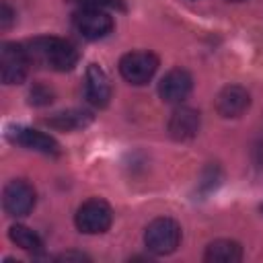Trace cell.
Wrapping results in <instances>:
<instances>
[{
	"instance_id": "1",
	"label": "cell",
	"mask_w": 263,
	"mask_h": 263,
	"mask_svg": "<svg viewBox=\"0 0 263 263\" xmlns=\"http://www.w3.org/2000/svg\"><path fill=\"white\" fill-rule=\"evenodd\" d=\"M23 45L31 58V64H37L55 72L72 70L80 58L78 49L62 37H35Z\"/></svg>"
},
{
	"instance_id": "2",
	"label": "cell",
	"mask_w": 263,
	"mask_h": 263,
	"mask_svg": "<svg viewBox=\"0 0 263 263\" xmlns=\"http://www.w3.org/2000/svg\"><path fill=\"white\" fill-rule=\"evenodd\" d=\"M144 245L152 255H171L181 245V226L171 218H156L146 226Z\"/></svg>"
},
{
	"instance_id": "3",
	"label": "cell",
	"mask_w": 263,
	"mask_h": 263,
	"mask_svg": "<svg viewBox=\"0 0 263 263\" xmlns=\"http://www.w3.org/2000/svg\"><path fill=\"white\" fill-rule=\"evenodd\" d=\"M113 222V210L105 199L92 197L86 199L74 216V224L84 234H103L109 230Z\"/></svg>"
},
{
	"instance_id": "4",
	"label": "cell",
	"mask_w": 263,
	"mask_h": 263,
	"mask_svg": "<svg viewBox=\"0 0 263 263\" xmlns=\"http://www.w3.org/2000/svg\"><path fill=\"white\" fill-rule=\"evenodd\" d=\"M31 58L21 43L6 41L0 49V78L4 84H18L27 78Z\"/></svg>"
},
{
	"instance_id": "5",
	"label": "cell",
	"mask_w": 263,
	"mask_h": 263,
	"mask_svg": "<svg viewBox=\"0 0 263 263\" xmlns=\"http://www.w3.org/2000/svg\"><path fill=\"white\" fill-rule=\"evenodd\" d=\"M158 70V58L152 51H129L119 60V74L125 82L142 86Z\"/></svg>"
},
{
	"instance_id": "6",
	"label": "cell",
	"mask_w": 263,
	"mask_h": 263,
	"mask_svg": "<svg viewBox=\"0 0 263 263\" xmlns=\"http://www.w3.org/2000/svg\"><path fill=\"white\" fill-rule=\"evenodd\" d=\"M72 25L88 41L103 39L113 31L111 14L107 10H99V8H78V10H74Z\"/></svg>"
},
{
	"instance_id": "7",
	"label": "cell",
	"mask_w": 263,
	"mask_h": 263,
	"mask_svg": "<svg viewBox=\"0 0 263 263\" xmlns=\"http://www.w3.org/2000/svg\"><path fill=\"white\" fill-rule=\"evenodd\" d=\"M2 205L4 212L12 218H23L35 208V189L25 179H14L6 183L2 191Z\"/></svg>"
},
{
	"instance_id": "8",
	"label": "cell",
	"mask_w": 263,
	"mask_h": 263,
	"mask_svg": "<svg viewBox=\"0 0 263 263\" xmlns=\"http://www.w3.org/2000/svg\"><path fill=\"white\" fill-rule=\"evenodd\" d=\"M193 88V78L187 70L183 68H173L168 70L160 82H158V95L164 103H171V105H181L189 92Z\"/></svg>"
},
{
	"instance_id": "9",
	"label": "cell",
	"mask_w": 263,
	"mask_h": 263,
	"mask_svg": "<svg viewBox=\"0 0 263 263\" xmlns=\"http://www.w3.org/2000/svg\"><path fill=\"white\" fill-rule=\"evenodd\" d=\"M111 80L107 76V72L99 66V64H90L86 68V76H84V95L86 101L95 107H107L109 99H111Z\"/></svg>"
},
{
	"instance_id": "10",
	"label": "cell",
	"mask_w": 263,
	"mask_h": 263,
	"mask_svg": "<svg viewBox=\"0 0 263 263\" xmlns=\"http://www.w3.org/2000/svg\"><path fill=\"white\" fill-rule=\"evenodd\" d=\"M8 140L27 150H35L41 154H51V156L60 154V144L49 134H43L33 127H12L8 132Z\"/></svg>"
},
{
	"instance_id": "11",
	"label": "cell",
	"mask_w": 263,
	"mask_h": 263,
	"mask_svg": "<svg viewBox=\"0 0 263 263\" xmlns=\"http://www.w3.org/2000/svg\"><path fill=\"white\" fill-rule=\"evenodd\" d=\"M199 123V111H195L193 107H177L168 119V136L177 142L191 140L197 136Z\"/></svg>"
},
{
	"instance_id": "12",
	"label": "cell",
	"mask_w": 263,
	"mask_h": 263,
	"mask_svg": "<svg viewBox=\"0 0 263 263\" xmlns=\"http://www.w3.org/2000/svg\"><path fill=\"white\" fill-rule=\"evenodd\" d=\"M251 105V95L238 84L224 86L216 97V109L222 117H240Z\"/></svg>"
},
{
	"instance_id": "13",
	"label": "cell",
	"mask_w": 263,
	"mask_h": 263,
	"mask_svg": "<svg viewBox=\"0 0 263 263\" xmlns=\"http://www.w3.org/2000/svg\"><path fill=\"white\" fill-rule=\"evenodd\" d=\"M242 259V247L230 238H218L208 245L203 261L208 263H238Z\"/></svg>"
},
{
	"instance_id": "14",
	"label": "cell",
	"mask_w": 263,
	"mask_h": 263,
	"mask_svg": "<svg viewBox=\"0 0 263 263\" xmlns=\"http://www.w3.org/2000/svg\"><path fill=\"white\" fill-rule=\"evenodd\" d=\"M90 121H92V115H90L88 111H82V109L62 111V113H55L53 117L45 119V123H47L49 127L60 129V132H74V129L86 127Z\"/></svg>"
},
{
	"instance_id": "15",
	"label": "cell",
	"mask_w": 263,
	"mask_h": 263,
	"mask_svg": "<svg viewBox=\"0 0 263 263\" xmlns=\"http://www.w3.org/2000/svg\"><path fill=\"white\" fill-rule=\"evenodd\" d=\"M8 238H10L18 249H23V251H39V249L43 247V242H41V238L37 236V232L31 230V228H27V226H23V224L10 226Z\"/></svg>"
},
{
	"instance_id": "16",
	"label": "cell",
	"mask_w": 263,
	"mask_h": 263,
	"mask_svg": "<svg viewBox=\"0 0 263 263\" xmlns=\"http://www.w3.org/2000/svg\"><path fill=\"white\" fill-rule=\"evenodd\" d=\"M78 8H99V10H125V0H70Z\"/></svg>"
},
{
	"instance_id": "17",
	"label": "cell",
	"mask_w": 263,
	"mask_h": 263,
	"mask_svg": "<svg viewBox=\"0 0 263 263\" xmlns=\"http://www.w3.org/2000/svg\"><path fill=\"white\" fill-rule=\"evenodd\" d=\"M31 103L33 105H47V103H51V90H47L45 86H41V84H37L33 90H31Z\"/></svg>"
},
{
	"instance_id": "18",
	"label": "cell",
	"mask_w": 263,
	"mask_h": 263,
	"mask_svg": "<svg viewBox=\"0 0 263 263\" xmlns=\"http://www.w3.org/2000/svg\"><path fill=\"white\" fill-rule=\"evenodd\" d=\"M12 18H14V12L8 8V4H2V8H0V27L2 29H8L10 23H12Z\"/></svg>"
},
{
	"instance_id": "19",
	"label": "cell",
	"mask_w": 263,
	"mask_h": 263,
	"mask_svg": "<svg viewBox=\"0 0 263 263\" xmlns=\"http://www.w3.org/2000/svg\"><path fill=\"white\" fill-rule=\"evenodd\" d=\"M88 261V257L86 255H82V253H74V251H68V253H62L60 257H58V261Z\"/></svg>"
},
{
	"instance_id": "20",
	"label": "cell",
	"mask_w": 263,
	"mask_h": 263,
	"mask_svg": "<svg viewBox=\"0 0 263 263\" xmlns=\"http://www.w3.org/2000/svg\"><path fill=\"white\" fill-rule=\"evenodd\" d=\"M230 2H245V0H230Z\"/></svg>"
},
{
	"instance_id": "21",
	"label": "cell",
	"mask_w": 263,
	"mask_h": 263,
	"mask_svg": "<svg viewBox=\"0 0 263 263\" xmlns=\"http://www.w3.org/2000/svg\"><path fill=\"white\" fill-rule=\"evenodd\" d=\"M261 210H263V208H261Z\"/></svg>"
}]
</instances>
